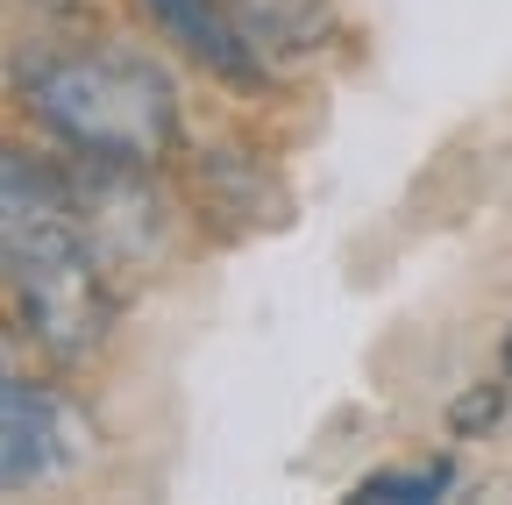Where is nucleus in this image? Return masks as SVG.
<instances>
[{"instance_id": "nucleus-3", "label": "nucleus", "mask_w": 512, "mask_h": 505, "mask_svg": "<svg viewBox=\"0 0 512 505\" xmlns=\"http://www.w3.org/2000/svg\"><path fill=\"white\" fill-rule=\"evenodd\" d=\"M0 427H8V441H0V491H36L50 484L64 463H72V427H64V406L29 385L22 370H8V385H0Z\"/></svg>"}, {"instance_id": "nucleus-2", "label": "nucleus", "mask_w": 512, "mask_h": 505, "mask_svg": "<svg viewBox=\"0 0 512 505\" xmlns=\"http://www.w3.org/2000/svg\"><path fill=\"white\" fill-rule=\"evenodd\" d=\"M29 114L93 164L150 171L178 136V100L157 65L128 50H72L29 72Z\"/></svg>"}, {"instance_id": "nucleus-4", "label": "nucleus", "mask_w": 512, "mask_h": 505, "mask_svg": "<svg viewBox=\"0 0 512 505\" xmlns=\"http://www.w3.org/2000/svg\"><path fill=\"white\" fill-rule=\"evenodd\" d=\"M136 8L157 22L164 43H178L200 72L214 79H235V86H256L264 79V50L249 43V29L221 8V0H136Z\"/></svg>"}, {"instance_id": "nucleus-6", "label": "nucleus", "mask_w": 512, "mask_h": 505, "mask_svg": "<svg viewBox=\"0 0 512 505\" xmlns=\"http://www.w3.org/2000/svg\"><path fill=\"white\" fill-rule=\"evenodd\" d=\"M505 399H512V377H484V385H470L456 406H448V434H484V427H498Z\"/></svg>"}, {"instance_id": "nucleus-1", "label": "nucleus", "mask_w": 512, "mask_h": 505, "mask_svg": "<svg viewBox=\"0 0 512 505\" xmlns=\"http://www.w3.org/2000/svg\"><path fill=\"white\" fill-rule=\"evenodd\" d=\"M0 235H8V299L29 342H43L57 363H86L107 342L114 299H107V257L86 235V214L36 157H8L0 193Z\"/></svg>"}, {"instance_id": "nucleus-5", "label": "nucleus", "mask_w": 512, "mask_h": 505, "mask_svg": "<svg viewBox=\"0 0 512 505\" xmlns=\"http://www.w3.org/2000/svg\"><path fill=\"white\" fill-rule=\"evenodd\" d=\"M448 484H456V463H420V470H370L356 484V498H377V505H434Z\"/></svg>"}, {"instance_id": "nucleus-7", "label": "nucleus", "mask_w": 512, "mask_h": 505, "mask_svg": "<svg viewBox=\"0 0 512 505\" xmlns=\"http://www.w3.org/2000/svg\"><path fill=\"white\" fill-rule=\"evenodd\" d=\"M505 377H512V342H505Z\"/></svg>"}]
</instances>
